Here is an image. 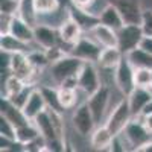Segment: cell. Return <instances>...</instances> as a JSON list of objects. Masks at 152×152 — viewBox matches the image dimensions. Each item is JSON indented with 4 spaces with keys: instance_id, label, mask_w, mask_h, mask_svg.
<instances>
[{
    "instance_id": "cell-26",
    "label": "cell",
    "mask_w": 152,
    "mask_h": 152,
    "mask_svg": "<svg viewBox=\"0 0 152 152\" xmlns=\"http://www.w3.org/2000/svg\"><path fill=\"white\" fill-rule=\"evenodd\" d=\"M58 97H59V104L64 110L73 108L76 104V99H78V94H76L75 88H66V87H59L58 90Z\"/></svg>"
},
{
    "instance_id": "cell-30",
    "label": "cell",
    "mask_w": 152,
    "mask_h": 152,
    "mask_svg": "<svg viewBox=\"0 0 152 152\" xmlns=\"http://www.w3.org/2000/svg\"><path fill=\"white\" fill-rule=\"evenodd\" d=\"M26 87V82L21 81L20 78H17L15 75H11L5 82V97H11L15 93H18L20 90Z\"/></svg>"
},
{
    "instance_id": "cell-6",
    "label": "cell",
    "mask_w": 152,
    "mask_h": 152,
    "mask_svg": "<svg viewBox=\"0 0 152 152\" xmlns=\"http://www.w3.org/2000/svg\"><path fill=\"white\" fill-rule=\"evenodd\" d=\"M78 88H81L87 96H91L100 88L99 73L91 61H85L81 67L78 73Z\"/></svg>"
},
{
    "instance_id": "cell-39",
    "label": "cell",
    "mask_w": 152,
    "mask_h": 152,
    "mask_svg": "<svg viewBox=\"0 0 152 152\" xmlns=\"http://www.w3.org/2000/svg\"><path fill=\"white\" fill-rule=\"evenodd\" d=\"M143 116V114H142ZM143 123L146 125V128L152 132V114H149V116H143Z\"/></svg>"
},
{
    "instance_id": "cell-38",
    "label": "cell",
    "mask_w": 152,
    "mask_h": 152,
    "mask_svg": "<svg viewBox=\"0 0 152 152\" xmlns=\"http://www.w3.org/2000/svg\"><path fill=\"white\" fill-rule=\"evenodd\" d=\"M138 47H142V49L146 50V52L152 53V35H145V37L142 38L140 46H138Z\"/></svg>"
},
{
    "instance_id": "cell-25",
    "label": "cell",
    "mask_w": 152,
    "mask_h": 152,
    "mask_svg": "<svg viewBox=\"0 0 152 152\" xmlns=\"http://www.w3.org/2000/svg\"><path fill=\"white\" fill-rule=\"evenodd\" d=\"M0 46H2V50H8V52L14 53V52H24V49L28 47V43H23L18 38H15L14 35L6 32V34H2Z\"/></svg>"
},
{
    "instance_id": "cell-24",
    "label": "cell",
    "mask_w": 152,
    "mask_h": 152,
    "mask_svg": "<svg viewBox=\"0 0 152 152\" xmlns=\"http://www.w3.org/2000/svg\"><path fill=\"white\" fill-rule=\"evenodd\" d=\"M40 135H41L40 134V129L35 126L34 122L17 128V142H20L21 145H28L32 140H35L37 137H40Z\"/></svg>"
},
{
    "instance_id": "cell-23",
    "label": "cell",
    "mask_w": 152,
    "mask_h": 152,
    "mask_svg": "<svg viewBox=\"0 0 152 152\" xmlns=\"http://www.w3.org/2000/svg\"><path fill=\"white\" fill-rule=\"evenodd\" d=\"M17 15H20L26 23H29L32 28H35L38 24V12L35 9L34 0H20Z\"/></svg>"
},
{
    "instance_id": "cell-34",
    "label": "cell",
    "mask_w": 152,
    "mask_h": 152,
    "mask_svg": "<svg viewBox=\"0 0 152 152\" xmlns=\"http://www.w3.org/2000/svg\"><path fill=\"white\" fill-rule=\"evenodd\" d=\"M18 6H20V0H0V9H2V14L14 15V14H17Z\"/></svg>"
},
{
    "instance_id": "cell-10",
    "label": "cell",
    "mask_w": 152,
    "mask_h": 152,
    "mask_svg": "<svg viewBox=\"0 0 152 152\" xmlns=\"http://www.w3.org/2000/svg\"><path fill=\"white\" fill-rule=\"evenodd\" d=\"M12 75H15L24 82H29V79L34 76V72L37 70L28 58L24 52H14L11 55V66H9Z\"/></svg>"
},
{
    "instance_id": "cell-29",
    "label": "cell",
    "mask_w": 152,
    "mask_h": 152,
    "mask_svg": "<svg viewBox=\"0 0 152 152\" xmlns=\"http://www.w3.org/2000/svg\"><path fill=\"white\" fill-rule=\"evenodd\" d=\"M134 82L135 87L151 88L152 84V69H134Z\"/></svg>"
},
{
    "instance_id": "cell-1",
    "label": "cell",
    "mask_w": 152,
    "mask_h": 152,
    "mask_svg": "<svg viewBox=\"0 0 152 152\" xmlns=\"http://www.w3.org/2000/svg\"><path fill=\"white\" fill-rule=\"evenodd\" d=\"M84 59L75 56L72 53L64 55L62 58H59L58 61L50 64V76L53 78V81L56 84H61L62 81H66L73 76H78L81 67L84 66Z\"/></svg>"
},
{
    "instance_id": "cell-32",
    "label": "cell",
    "mask_w": 152,
    "mask_h": 152,
    "mask_svg": "<svg viewBox=\"0 0 152 152\" xmlns=\"http://www.w3.org/2000/svg\"><path fill=\"white\" fill-rule=\"evenodd\" d=\"M28 58H29V61H31V64H32L37 70H38V69H43V67H46V66L50 64V61H49V58H47V55H46V50H44V52H40V50L31 52V53H28Z\"/></svg>"
},
{
    "instance_id": "cell-15",
    "label": "cell",
    "mask_w": 152,
    "mask_h": 152,
    "mask_svg": "<svg viewBox=\"0 0 152 152\" xmlns=\"http://www.w3.org/2000/svg\"><path fill=\"white\" fill-rule=\"evenodd\" d=\"M47 108V102L44 99V94L41 91V88H34L26 105L23 107V113L31 122H34V119L38 116L40 113H43Z\"/></svg>"
},
{
    "instance_id": "cell-4",
    "label": "cell",
    "mask_w": 152,
    "mask_h": 152,
    "mask_svg": "<svg viewBox=\"0 0 152 152\" xmlns=\"http://www.w3.org/2000/svg\"><path fill=\"white\" fill-rule=\"evenodd\" d=\"M117 37H119V49L126 55L132 49L140 46L145 32L142 24H125L120 31H117Z\"/></svg>"
},
{
    "instance_id": "cell-36",
    "label": "cell",
    "mask_w": 152,
    "mask_h": 152,
    "mask_svg": "<svg viewBox=\"0 0 152 152\" xmlns=\"http://www.w3.org/2000/svg\"><path fill=\"white\" fill-rule=\"evenodd\" d=\"M46 55H47V58H49V61H50V64H52V62H55V61H58L59 58H62L66 53L62 52L58 46H53V47H50V49H46Z\"/></svg>"
},
{
    "instance_id": "cell-13",
    "label": "cell",
    "mask_w": 152,
    "mask_h": 152,
    "mask_svg": "<svg viewBox=\"0 0 152 152\" xmlns=\"http://www.w3.org/2000/svg\"><path fill=\"white\" fill-rule=\"evenodd\" d=\"M58 35L61 38V41H64L69 46H75L76 43L79 41V38L82 37V28L72 15H69L64 21L59 24Z\"/></svg>"
},
{
    "instance_id": "cell-21",
    "label": "cell",
    "mask_w": 152,
    "mask_h": 152,
    "mask_svg": "<svg viewBox=\"0 0 152 152\" xmlns=\"http://www.w3.org/2000/svg\"><path fill=\"white\" fill-rule=\"evenodd\" d=\"M113 140H114V135L107 125L97 126L91 134V146L94 149H107L108 146H111Z\"/></svg>"
},
{
    "instance_id": "cell-41",
    "label": "cell",
    "mask_w": 152,
    "mask_h": 152,
    "mask_svg": "<svg viewBox=\"0 0 152 152\" xmlns=\"http://www.w3.org/2000/svg\"><path fill=\"white\" fill-rule=\"evenodd\" d=\"M138 151H145V152H152V140H149L146 145H143Z\"/></svg>"
},
{
    "instance_id": "cell-5",
    "label": "cell",
    "mask_w": 152,
    "mask_h": 152,
    "mask_svg": "<svg viewBox=\"0 0 152 152\" xmlns=\"http://www.w3.org/2000/svg\"><path fill=\"white\" fill-rule=\"evenodd\" d=\"M72 123H73V128L82 137L91 135L93 131L96 129V126H97L93 114H91V110H90V107H88L87 102L79 105L75 110L73 117H72Z\"/></svg>"
},
{
    "instance_id": "cell-27",
    "label": "cell",
    "mask_w": 152,
    "mask_h": 152,
    "mask_svg": "<svg viewBox=\"0 0 152 152\" xmlns=\"http://www.w3.org/2000/svg\"><path fill=\"white\" fill-rule=\"evenodd\" d=\"M34 5L38 15H46V14H55L61 6V2L59 0H34Z\"/></svg>"
},
{
    "instance_id": "cell-12",
    "label": "cell",
    "mask_w": 152,
    "mask_h": 152,
    "mask_svg": "<svg viewBox=\"0 0 152 152\" xmlns=\"http://www.w3.org/2000/svg\"><path fill=\"white\" fill-rule=\"evenodd\" d=\"M88 34L91 35V38L94 41H97L102 47H119V37H117V31L111 29L110 26L104 23H97L94 28H91L88 31Z\"/></svg>"
},
{
    "instance_id": "cell-8",
    "label": "cell",
    "mask_w": 152,
    "mask_h": 152,
    "mask_svg": "<svg viewBox=\"0 0 152 152\" xmlns=\"http://www.w3.org/2000/svg\"><path fill=\"white\" fill-rule=\"evenodd\" d=\"M102 46H100L97 41H94L91 37H81L79 41L76 43L75 46H72V50L70 53L78 56L84 61H91V62H97L99 56H100V52H102Z\"/></svg>"
},
{
    "instance_id": "cell-17",
    "label": "cell",
    "mask_w": 152,
    "mask_h": 152,
    "mask_svg": "<svg viewBox=\"0 0 152 152\" xmlns=\"http://www.w3.org/2000/svg\"><path fill=\"white\" fill-rule=\"evenodd\" d=\"M34 35H35L34 41L43 49H50L53 46H58V37L52 26H46L44 23H38L34 28Z\"/></svg>"
},
{
    "instance_id": "cell-40",
    "label": "cell",
    "mask_w": 152,
    "mask_h": 152,
    "mask_svg": "<svg viewBox=\"0 0 152 152\" xmlns=\"http://www.w3.org/2000/svg\"><path fill=\"white\" fill-rule=\"evenodd\" d=\"M143 116H149V114H152V99L149 100V104L145 107V110H143Z\"/></svg>"
},
{
    "instance_id": "cell-19",
    "label": "cell",
    "mask_w": 152,
    "mask_h": 152,
    "mask_svg": "<svg viewBox=\"0 0 152 152\" xmlns=\"http://www.w3.org/2000/svg\"><path fill=\"white\" fill-rule=\"evenodd\" d=\"M34 123L38 129H40V134L46 138L47 142H52V140H56L58 134H56V129H55V125L52 122V117H50V113L49 110H44L43 113H40L38 116L34 119ZM61 140V138H59Z\"/></svg>"
},
{
    "instance_id": "cell-7",
    "label": "cell",
    "mask_w": 152,
    "mask_h": 152,
    "mask_svg": "<svg viewBox=\"0 0 152 152\" xmlns=\"http://www.w3.org/2000/svg\"><path fill=\"white\" fill-rule=\"evenodd\" d=\"M122 134L126 137V140L131 146H134L135 151H138L143 145H146L151 140V131L146 128V125L143 122H137L131 119V122L125 126V129Z\"/></svg>"
},
{
    "instance_id": "cell-16",
    "label": "cell",
    "mask_w": 152,
    "mask_h": 152,
    "mask_svg": "<svg viewBox=\"0 0 152 152\" xmlns=\"http://www.w3.org/2000/svg\"><path fill=\"white\" fill-rule=\"evenodd\" d=\"M126 97H128V100H129L132 117H135V116H140V114L143 113L145 107L152 99V90L151 88H145V87H135L132 90V93L129 96H126Z\"/></svg>"
},
{
    "instance_id": "cell-20",
    "label": "cell",
    "mask_w": 152,
    "mask_h": 152,
    "mask_svg": "<svg viewBox=\"0 0 152 152\" xmlns=\"http://www.w3.org/2000/svg\"><path fill=\"white\" fill-rule=\"evenodd\" d=\"M123 52L116 46V47H104L102 52H100V56L97 59L99 66L102 69H116L119 66V62L123 58Z\"/></svg>"
},
{
    "instance_id": "cell-14",
    "label": "cell",
    "mask_w": 152,
    "mask_h": 152,
    "mask_svg": "<svg viewBox=\"0 0 152 152\" xmlns=\"http://www.w3.org/2000/svg\"><path fill=\"white\" fill-rule=\"evenodd\" d=\"M11 35H14L15 38H18L20 41L23 43H32L35 40V35H34V28L31 26L29 23H26L20 15L14 14L11 17V23H9V31Z\"/></svg>"
},
{
    "instance_id": "cell-2",
    "label": "cell",
    "mask_w": 152,
    "mask_h": 152,
    "mask_svg": "<svg viewBox=\"0 0 152 152\" xmlns=\"http://www.w3.org/2000/svg\"><path fill=\"white\" fill-rule=\"evenodd\" d=\"M131 119H132V113H131V107H129V100L125 96V99H122L120 102L114 107V110L108 116L105 125L111 129L113 135L116 137V135L122 134V131L125 129V126L131 122Z\"/></svg>"
},
{
    "instance_id": "cell-28",
    "label": "cell",
    "mask_w": 152,
    "mask_h": 152,
    "mask_svg": "<svg viewBox=\"0 0 152 152\" xmlns=\"http://www.w3.org/2000/svg\"><path fill=\"white\" fill-rule=\"evenodd\" d=\"M41 88V91L44 94V99H46V102H47V107L50 110H55V111H59L62 113L64 111V108L61 107L59 104V97H58V90H55V88L52 87H40Z\"/></svg>"
},
{
    "instance_id": "cell-18",
    "label": "cell",
    "mask_w": 152,
    "mask_h": 152,
    "mask_svg": "<svg viewBox=\"0 0 152 152\" xmlns=\"http://www.w3.org/2000/svg\"><path fill=\"white\" fill-rule=\"evenodd\" d=\"M99 20H100V23L107 24V26H110L114 31H120L125 26V20H123L120 11L116 8L114 3H108L102 11H100Z\"/></svg>"
},
{
    "instance_id": "cell-22",
    "label": "cell",
    "mask_w": 152,
    "mask_h": 152,
    "mask_svg": "<svg viewBox=\"0 0 152 152\" xmlns=\"http://www.w3.org/2000/svg\"><path fill=\"white\" fill-rule=\"evenodd\" d=\"M126 58L129 59L134 69H152V53L146 52L142 47H135L131 52L126 53Z\"/></svg>"
},
{
    "instance_id": "cell-37",
    "label": "cell",
    "mask_w": 152,
    "mask_h": 152,
    "mask_svg": "<svg viewBox=\"0 0 152 152\" xmlns=\"http://www.w3.org/2000/svg\"><path fill=\"white\" fill-rule=\"evenodd\" d=\"M94 2H96V0H72L73 6L81 8V9H85V11L90 9V8L94 5Z\"/></svg>"
},
{
    "instance_id": "cell-31",
    "label": "cell",
    "mask_w": 152,
    "mask_h": 152,
    "mask_svg": "<svg viewBox=\"0 0 152 152\" xmlns=\"http://www.w3.org/2000/svg\"><path fill=\"white\" fill-rule=\"evenodd\" d=\"M34 88H35V87L26 84V87H24L23 90H20L18 93H15L14 96H11V97H8V99H9L17 108H21V110H23V107L26 105V102H28V99H29V96H31V93H32Z\"/></svg>"
},
{
    "instance_id": "cell-11",
    "label": "cell",
    "mask_w": 152,
    "mask_h": 152,
    "mask_svg": "<svg viewBox=\"0 0 152 152\" xmlns=\"http://www.w3.org/2000/svg\"><path fill=\"white\" fill-rule=\"evenodd\" d=\"M111 3H114L120 11L125 24H142L143 11L138 0H113Z\"/></svg>"
},
{
    "instance_id": "cell-3",
    "label": "cell",
    "mask_w": 152,
    "mask_h": 152,
    "mask_svg": "<svg viewBox=\"0 0 152 152\" xmlns=\"http://www.w3.org/2000/svg\"><path fill=\"white\" fill-rule=\"evenodd\" d=\"M114 82H116L117 88L123 96H129L132 90L135 88L134 82V67L129 62V59L123 55L122 61L119 62V66L114 69Z\"/></svg>"
},
{
    "instance_id": "cell-33",
    "label": "cell",
    "mask_w": 152,
    "mask_h": 152,
    "mask_svg": "<svg viewBox=\"0 0 152 152\" xmlns=\"http://www.w3.org/2000/svg\"><path fill=\"white\" fill-rule=\"evenodd\" d=\"M0 134L11 140H17V128L3 116L0 119Z\"/></svg>"
},
{
    "instance_id": "cell-35",
    "label": "cell",
    "mask_w": 152,
    "mask_h": 152,
    "mask_svg": "<svg viewBox=\"0 0 152 152\" xmlns=\"http://www.w3.org/2000/svg\"><path fill=\"white\" fill-rule=\"evenodd\" d=\"M142 28H143L145 35H152V9H146V11H143Z\"/></svg>"
},
{
    "instance_id": "cell-9",
    "label": "cell",
    "mask_w": 152,
    "mask_h": 152,
    "mask_svg": "<svg viewBox=\"0 0 152 152\" xmlns=\"http://www.w3.org/2000/svg\"><path fill=\"white\" fill-rule=\"evenodd\" d=\"M87 104L91 110V114H93L96 123L99 125L102 122V119L105 116V111L108 108V104H110V88L107 85H100V88L96 93L88 96Z\"/></svg>"
}]
</instances>
